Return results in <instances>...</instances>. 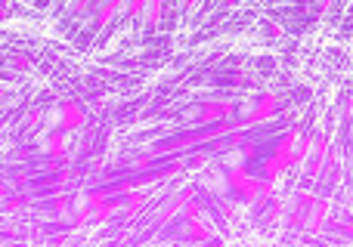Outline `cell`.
<instances>
[{
  "label": "cell",
  "mask_w": 353,
  "mask_h": 247,
  "mask_svg": "<svg viewBox=\"0 0 353 247\" xmlns=\"http://www.w3.org/2000/svg\"><path fill=\"white\" fill-rule=\"evenodd\" d=\"M226 189H230L232 198H239V201H251L267 192V186L254 182L251 173H245V170H226Z\"/></svg>",
  "instance_id": "2"
},
{
  "label": "cell",
  "mask_w": 353,
  "mask_h": 247,
  "mask_svg": "<svg viewBox=\"0 0 353 247\" xmlns=\"http://www.w3.org/2000/svg\"><path fill=\"white\" fill-rule=\"evenodd\" d=\"M195 3H201V0H180V10H189V6H195Z\"/></svg>",
  "instance_id": "8"
},
{
  "label": "cell",
  "mask_w": 353,
  "mask_h": 247,
  "mask_svg": "<svg viewBox=\"0 0 353 247\" xmlns=\"http://www.w3.org/2000/svg\"><path fill=\"white\" fill-rule=\"evenodd\" d=\"M279 109V103H276L273 96H263L261 103H257V109H254V115H251V124H257V121H263L267 115H273V111Z\"/></svg>",
  "instance_id": "6"
},
{
  "label": "cell",
  "mask_w": 353,
  "mask_h": 247,
  "mask_svg": "<svg viewBox=\"0 0 353 247\" xmlns=\"http://www.w3.org/2000/svg\"><path fill=\"white\" fill-rule=\"evenodd\" d=\"M161 6H165V0H143V6H140L143 28H155V25L161 22Z\"/></svg>",
  "instance_id": "4"
},
{
  "label": "cell",
  "mask_w": 353,
  "mask_h": 247,
  "mask_svg": "<svg viewBox=\"0 0 353 247\" xmlns=\"http://www.w3.org/2000/svg\"><path fill=\"white\" fill-rule=\"evenodd\" d=\"M329 3H335V0H319V6H329Z\"/></svg>",
  "instance_id": "9"
},
{
  "label": "cell",
  "mask_w": 353,
  "mask_h": 247,
  "mask_svg": "<svg viewBox=\"0 0 353 247\" xmlns=\"http://www.w3.org/2000/svg\"><path fill=\"white\" fill-rule=\"evenodd\" d=\"M199 115H201V121H214V118L226 115V109H223V105H205V109H201Z\"/></svg>",
  "instance_id": "7"
},
{
  "label": "cell",
  "mask_w": 353,
  "mask_h": 247,
  "mask_svg": "<svg viewBox=\"0 0 353 247\" xmlns=\"http://www.w3.org/2000/svg\"><path fill=\"white\" fill-rule=\"evenodd\" d=\"M65 136H68L65 130H50L47 136L41 139V149L50 151V155H62V151H65Z\"/></svg>",
  "instance_id": "5"
},
{
  "label": "cell",
  "mask_w": 353,
  "mask_h": 247,
  "mask_svg": "<svg viewBox=\"0 0 353 247\" xmlns=\"http://www.w3.org/2000/svg\"><path fill=\"white\" fill-rule=\"evenodd\" d=\"M84 121H87V111H84V105H81L78 99H62V103L56 105V111H50L47 115L50 130H65V133L84 127Z\"/></svg>",
  "instance_id": "1"
},
{
  "label": "cell",
  "mask_w": 353,
  "mask_h": 247,
  "mask_svg": "<svg viewBox=\"0 0 353 247\" xmlns=\"http://www.w3.org/2000/svg\"><path fill=\"white\" fill-rule=\"evenodd\" d=\"M298 161H301V158L294 155V151H282V149H276V155L270 158L267 164H263V173H267L270 180H273V176H282V173H285L288 167H294Z\"/></svg>",
  "instance_id": "3"
}]
</instances>
